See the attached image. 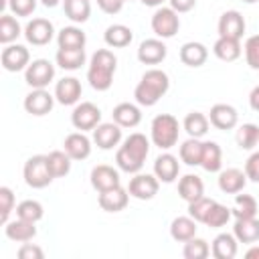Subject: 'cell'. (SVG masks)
Segmentation results:
<instances>
[{"mask_svg":"<svg viewBox=\"0 0 259 259\" xmlns=\"http://www.w3.org/2000/svg\"><path fill=\"white\" fill-rule=\"evenodd\" d=\"M210 253V247L204 239H198V237H192L184 243V249H182V255L186 259H206Z\"/></svg>","mask_w":259,"mask_h":259,"instance_id":"obj_44","label":"cell"},{"mask_svg":"<svg viewBox=\"0 0 259 259\" xmlns=\"http://www.w3.org/2000/svg\"><path fill=\"white\" fill-rule=\"evenodd\" d=\"M212 53L217 59L225 61V63H231V61H237L243 53L241 49V42L237 38H227V36H219L217 42L212 45Z\"/></svg>","mask_w":259,"mask_h":259,"instance_id":"obj_29","label":"cell"},{"mask_svg":"<svg viewBox=\"0 0 259 259\" xmlns=\"http://www.w3.org/2000/svg\"><path fill=\"white\" fill-rule=\"evenodd\" d=\"M170 237L178 243H186L188 239L196 237V221L188 214V217H176L170 223Z\"/></svg>","mask_w":259,"mask_h":259,"instance_id":"obj_31","label":"cell"},{"mask_svg":"<svg viewBox=\"0 0 259 259\" xmlns=\"http://www.w3.org/2000/svg\"><path fill=\"white\" fill-rule=\"evenodd\" d=\"M180 160L186 166H200L202 160V142L198 138H188L180 146Z\"/></svg>","mask_w":259,"mask_h":259,"instance_id":"obj_37","label":"cell"},{"mask_svg":"<svg viewBox=\"0 0 259 259\" xmlns=\"http://www.w3.org/2000/svg\"><path fill=\"white\" fill-rule=\"evenodd\" d=\"M63 150L71 156V160H85L91 154V140L83 132H73L65 138Z\"/></svg>","mask_w":259,"mask_h":259,"instance_id":"obj_21","label":"cell"},{"mask_svg":"<svg viewBox=\"0 0 259 259\" xmlns=\"http://www.w3.org/2000/svg\"><path fill=\"white\" fill-rule=\"evenodd\" d=\"M249 105H251L253 111H259V85L251 89V93H249Z\"/></svg>","mask_w":259,"mask_h":259,"instance_id":"obj_53","label":"cell"},{"mask_svg":"<svg viewBox=\"0 0 259 259\" xmlns=\"http://www.w3.org/2000/svg\"><path fill=\"white\" fill-rule=\"evenodd\" d=\"M40 2H42V4L47 6V8H55V6H57V4L61 2V0H40Z\"/></svg>","mask_w":259,"mask_h":259,"instance_id":"obj_56","label":"cell"},{"mask_svg":"<svg viewBox=\"0 0 259 259\" xmlns=\"http://www.w3.org/2000/svg\"><path fill=\"white\" fill-rule=\"evenodd\" d=\"M63 10H65V16L71 22H77V24L87 22L89 16H91L89 0H63Z\"/></svg>","mask_w":259,"mask_h":259,"instance_id":"obj_35","label":"cell"},{"mask_svg":"<svg viewBox=\"0 0 259 259\" xmlns=\"http://www.w3.org/2000/svg\"><path fill=\"white\" fill-rule=\"evenodd\" d=\"M22 176H24V182L30 186V188H45L53 182V172L49 168V162H47V156L42 154H36V156H30L26 162H24V168H22Z\"/></svg>","mask_w":259,"mask_h":259,"instance_id":"obj_5","label":"cell"},{"mask_svg":"<svg viewBox=\"0 0 259 259\" xmlns=\"http://www.w3.org/2000/svg\"><path fill=\"white\" fill-rule=\"evenodd\" d=\"M180 28V18L178 12L172 10L170 6H160L152 14V30L158 38H172Z\"/></svg>","mask_w":259,"mask_h":259,"instance_id":"obj_6","label":"cell"},{"mask_svg":"<svg viewBox=\"0 0 259 259\" xmlns=\"http://www.w3.org/2000/svg\"><path fill=\"white\" fill-rule=\"evenodd\" d=\"M170 89V79L168 75L162 71V69H150L142 75L140 83L136 85L134 89V97L140 105L144 107H152L156 105L164 95L166 91Z\"/></svg>","mask_w":259,"mask_h":259,"instance_id":"obj_2","label":"cell"},{"mask_svg":"<svg viewBox=\"0 0 259 259\" xmlns=\"http://www.w3.org/2000/svg\"><path fill=\"white\" fill-rule=\"evenodd\" d=\"M178 134H180V125L178 119L170 113H158L152 119L150 125V138L154 142V146H158L160 150H170L176 146L178 142Z\"/></svg>","mask_w":259,"mask_h":259,"instance_id":"obj_4","label":"cell"},{"mask_svg":"<svg viewBox=\"0 0 259 259\" xmlns=\"http://www.w3.org/2000/svg\"><path fill=\"white\" fill-rule=\"evenodd\" d=\"M249 259H253V257H259V247H251L247 253H245Z\"/></svg>","mask_w":259,"mask_h":259,"instance_id":"obj_55","label":"cell"},{"mask_svg":"<svg viewBox=\"0 0 259 259\" xmlns=\"http://www.w3.org/2000/svg\"><path fill=\"white\" fill-rule=\"evenodd\" d=\"M55 101H57L55 95H51L47 89H32V91L24 97V109H26V113L40 117V115L51 113Z\"/></svg>","mask_w":259,"mask_h":259,"instance_id":"obj_12","label":"cell"},{"mask_svg":"<svg viewBox=\"0 0 259 259\" xmlns=\"http://www.w3.org/2000/svg\"><path fill=\"white\" fill-rule=\"evenodd\" d=\"M125 0H97V6L105 12V14H117L123 8Z\"/></svg>","mask_w":259,"mask_h":259,"instance_id":"obj_51","label":"cell"},{"mask_svg":"<svg viewBox=\"0 0 259 259\" xmlns=\"http://www.w3.org/2000/svg\"><path fill=\"white\" fill-rule=\"evenodd\" d=\"M208 121L217 127V130H233L237 127V121H239V113L233 105L229 103H217L210 107V113H208Z\"/></svg>","mask_w":259,"mask_h":259,"instance_id":"obj_17","label":"cell"},{"mask_svg":"<svg viewBox=\"0 0 259 259\" xmlns=\"http://www.w3.org/2000/svg\"><path fill=\"white\" fill-rule=\"evenodd\" d=\"M24 36L32 47H45L55 36V26L47 18H32L24 26Z\"/></svg>","mask_w":259,"mask_h":259,"instance_id":"obj_10","label":"cell"},{"mask_svg":"<svg viewBox=\"0 0 259 259\" xmlns=\"http://www.w3.org/2000/svg\"><path fill=\"white\" fill-rule=\"evenodd\" d=\"M91 186L97 190V192H103V190H109V188H115V186H121L119 182V172L113 168V166H107V164H99L91 170Z\"/></svg>","mask_w":259,"mask_h":259,"instance_id":"obj_15","label":"cell"},{"mask_svg":"<svg viewBox=\"0 0 259 259\" xmlns=\"http://www.w3.org/2000/svg\"><path fill=\"white\" fill-rule=\"evenodd\" d=\"M148 152H150V140L144 134L134 132L123 140V146H119L115 154V164L119 170L127 174H138L144 168Z\"/></svg>","mask_w":259,"mask_h":259,"instance_id":"obj_1","label":"cell"},{"mask_svg":"<svg viewBox=\"0 0 259 259\" xmlns=\"http://www.w3.org/2000/svg\"><path fill=\"white\" fill-rule=\"evenodd\" d=\"M168 2H170V8L176 10L178 14L180 12H188V10H192L196 6V0H168Z\"/></svg>","mask_w":259,"mask_h":259,"instance_id":"obj_52","label":"cell"},{"mask_svg":"<svg viewBox=\"0 0 259 259\" xmlns=\"http://www.w3.org/2000/svg\"><path fill=\"white\" fill-rule=\"evenodd\" d=\"M160 188V180L156 178V174H134V178L130 180L127 192L130 196L138 198V200H152L158 194Z\"/></svg>","mask_w":259,"mask_h":259,"instance_id":"obj_9","label":"cell"},{"mask_svg":"<svg viewBox=\"0 0 259 259\" xmlns=\"http://www.w3.org/2000/svg\"><path fill=\"white\" fill-rule=\"evenodd\" d=\"M87 36L79 26H65L57 32L59 49H85Z\"/></svg>","mask_w":259,"mask_h":259,"instance_id":"obj_33","label":"cell"},{"mask_svg":"<svg viewBox=\"0 0 259 259\" xmlns=\"http://www.w3.org/2000/svg\"><path fill=\"white\" fill-rule=\"evenodd\" d=\"M233 235L237 237L239 243H247V245L257 243L259 241V221L255 217H251V219H235Z\"/></svg>","mask_w":259,"mask_h":259,"instance_id":"obj_25","label":"cell"},{"mask_svg":"<svg viewBox=\"0 0 259 259\" xmlns=\"http://www.w3.org/2000/svg\"><path fill=\"white\" fill-rule=\"evenodd\" d=\"M235 219H251L257 214V200L251 194H239L235 196V206L231 208Z\"/></svg>","mask_w":259,"mask_h":259,"instance_id":"obj_39","label":"cell"},{"mask_svg":"<svg viewBox=\"0 0 259 259\" xmlns=\"http://www.w3.org/2000/svg\"><path fill=\"white\" fill-rule=\"evenodd\" d=\"M0 221L2 225H6L10 221V212L14 210V194L8 186H2L0 188Z\"/></svg>","mask_w":259,"mask_h":259,"instance_id":"obj_47","label":"cell"},{"mask_svg":"<svg viewBox=\"0 0 259 259\" xmlns=\"http://www.w3.org/2000/svg\"><path fill=\"white\" fill-rule=\"evenodd\" d=\"M38 0H8V8L16 16H30L36 8Z\"/></svg>","mask_w":259,"mask_h":259,"instance_id":"obj_48","label":"cell"},{"mask_svg":"<svg viewBox=\"0 0 259 259\" xmlns=\"http://www.w3.org/2000/svg\"><path fill=\"white\" fill-rule=\"evenodd\" d=\"M237 243L239 241H237V237L233 233L217 235L214 241H212V247H210L212 257H217V259H233L237 255Z\"/></svg>","mask_w":259,"mask_h":259,"instance_id":"obj_32","label":"cell"},{"mask_svg":"<svg viewBox=\"0 0 259 259\" xmlns=\"http://www.w3.org/2000/svg\"><path fill=\"white\" fill-rule=\"evenodd\" d=\"M140 2H142L144 6H152V8H160V6H162V4L166 2V0H140Z\"/></svg>","mask_w":259,"mask_h":259,"instance_id":"obj_54","label":"cell"},{"mask_svg":"<svg viewBox=\"0 0 259 259\" xmlns=\"http://www.w3.org/2000/svg\"><path fill=\"white\" fill-rule=\"evenodd\" d=\"M85 49H59L55 55V61L65 71H77L85 65Z\"/></svg>","mask_w":259,"mask_h":259,"instance_id":"obj_30","label":"cell"},{"mask_svg":"<svg viewBox=\"0 0 259 259\" xmlns=\"http://www.w3.org/2000/svg\"><path fill=\"white\" fill-rule=\"evenodd\" d=\"M127 200H130V192L127 188H121V186H115V188H109V190H103L99 192V206L105 210V212H119L127 206Z\"/></svg>","mask_w":259,"mask_h":259,"instance_id":"obj_19","label":"cell"},{"mask_svg":"<svg viewBox=\"0 0 259 259\" xmlns=\"http://www.w3.org/2000/svg\"><path fill=\"white\" fill-rule=\"evenodd\" d=\"M20 32H22V28H20V24L14 16H10V14L0 16V42L12 45L20 36Z\"/></svg>","mask_w":259,"mask_h":259,"instance_id":"obj_41","label":"cell"},{"mask_svg":"<svg viewBox=\"0 0 259 259\" xmlns=\"http://www.w3.org/2000/svg\"><path fill=\"white\" fill-rule=\"evenodd\" d=\"M208 59V49L202 45V42H184L180 47V61L186 65V67H202Z\"/></svg>","mask_w":259,"mask_h":259,"instance_id":"obj_24","label":"cell"},{"mask_svg":"<svg viewBox=\"0 0 259 259\" xmlns=\"http://www.w3.org/2000/svg\"><path fill=\"white\" fill-rule=\"evenodd\" d=\"M117 59L109 49H99L93 53L87 69V81L95 91H107L113 83V73Z\"/></svg>","mask_w":259,"mask_h":259,"instance_id":"obj_3","label":"cell"},{"mask_svg":"<svg viewBox=\"0 0 259 259\" xmlns=\"http://www.w3.org/2000/svg\"><path fill=\"white\" fill-rule=\"evenodd\" d=\"M178 194L186 202H192V200L204 196V184H202L200 176H196V174H184L178 180Z\"/></svg>","mask_w":259,"mask_h":259,"instance_id":"obj_27","label":"cell"},{"mask_svg":"<svg viewBox=\"0 0 259 259\" xmlns=\"http://www.w3.org/2000/svg\"><path fill=\"white\" fill-rule=\"evenodd\" d=\"M231 217H233V210L229 206H225L221 202H214L210 212H208V217L204 219V225L210 227V229H221L231 221Z\"/></svg>","mask_w":259,"mask_h":259,"instance_id":"obj_43","label":"cell"},{"mask_svg":"<svg viewBox=\"0 0 259 259\" xmlns=\"http://www.w3.org/2000/svg\"><path fill=\"white\" fill-rule=\"evenodd\" d=\"M55 79V65L49 59H34L24 69V81L32 89H45Z\"/></svg>","mask_w":259,"mask_h":259,"instance_id":"obj_7","label":"cell"},{"mask_svg":"<svg viewBox=\"0 0 259 259\" xmlns=\"http://www.w3.org/2000/svg\"><path fill=\"white\" fill-rule=\"evenodd\" d=\"M208 117L204 115V113H200V111H190L186 117H184V121H182V127L186 130V134L190 136V138H202L206 132H208Z\"/></svg>","mask_w":259,"mask_h":259,"instance_id":"obj_36","label":"cell"},{"mask_svg":"<svg viewBox=\"0 0 259 259\" xmlns=\"http://www.w3.org/2000/svg\"><path fill=\"white\" fill-rule=\"evenodd\" d=\"M47 162L55 178H63L71 172V156L65 150H53L51 154H47Z\"/></svg>","mask_w":259,"mask_h":259,"instance_id":"obj_38","label":"cell"},{"mask_svg":"<svg viewBox=\"0 0 259 259\" xmlns=\"http://www.w3.org/2000/svg\"><path fill=\"white\" fill-rule=\"evenodd\" d=\"M235 140H237V146L241 150H253L259 144V127L255 123H243L237 130Z\"/></svg>","mask_w":259,"mask_h":259,"instance_id":"obj_42","label":"cell"},{"mask_svg":"<svg viewBox=\"0 0 259 259\" xmlns=\"http://www.w3.org/2000/svg\"><path fill=\"white\" fill-rule=\"evenodd\" d=\"M14 210H16V217H18V219H24V221H30V223H38V221L45 217L42 204H40L38 200H32V198L18 202Z\"/></svg>","mask_w":259,"mask_h":259,"instance_id":"obj_40","label":"cell"},{"mask_svg":"<svg viewBox=\"0 0 259 259\" xmlns=\"http://www.w3.org/2000/svg\"><path fill=\"white\" fill-rule=\"evenodd\" d=\"M243 32H245V18L239 10H227V12L221 14V18H219V36L241 40Z\"/></svg>","mask_w":259,"mask_h":259,"instance_id":"obj_13","label":"cell"},{"mask_svg":"<svg viewBox=\"0 0 259 259\" xmlns=\"http://www.w3.org/2000/svg\"><path fill=\"white\" fill-rule=\"evenodd\" d=\"M168 49L160 38H146L138 47V61L144 65H158L166 59Z\"/></svg>","mask_w":259,"mask_h":259,"instance_id":"obj_16","label":"cell"},{"mask_svg":"<svg viewBox=\"0 0 259 259\" xmlns=\"http://www.w3.org/2000/svg\"><path fill=\"white\" fill-rule=\"evenodd\" d=\"M132 38H134V32L125 24H111L103 32V40L111 49H123V47H127L132 42Z\"/></svg>","mask_w":259,"mask_h":259,"instance_id":"obj_28","label":"cell"},{"mask_svg":"<svg viewBox=\"0 0 259 259\" xmlns=\"http://www.w3.org/2000/svg\"><path fill=\"white\" fill-rule=\"evenodd\" d=\"M71 123L79 132H89V130L93 132L101 123V109L91 101L77 103L71 113Z\"/></svg>","mask_w":259,"mask_h":259,"instance_id":"obj_8","label":"cell"},{"mask_svg":"<svg viewBox=\"0 0 259 259\" xmlns=\"http://www.w3.org/2000/svg\"><path fill=\"white\" fill-rule=\"evenodd\" d=\"M178 172H180V164L176 156L164 152L154 160V174L160 182H166V184L174 182L178 178Z\"/></svg>","mask_w":259,"mask_h":259,"instance_id":"obj_20","label":"cell"},{"mask_svg":"<svg viewBox=\"0 0 259 259\" xmlns=\"http://www.w3.org/2000/svg\"><path fill=\"white\" fill-rule=\"evenodd\" d=\"M111 117H113V121H115L117 125H121V127H136V125L142 121V111H140L138 105L125 101V103H117V105L113 107Z\"/></svg>","mask_w":259,"mask_h":259,"instance_id":"obj_26","label":"cell"},{"mask_svg":"<svg viewBox=\"0 0 259 259\" xmlns=\"http://www.w3.org/2000/svg\"><path fill=\"white\" fill-rule=\"evenodd\" d=\"M245 184H247V174L239 168H227V170H221L219 174V188L227 194L241 192Z\"/></svg>","mask_w":259,"mask_h":259,"instance_id":"obj_23","label":"cell"},{"mask_svg":"<svg viewBox=\"0 0 259 259\" xmlns=\"http://www.w3.org/2000/svg\"><path fill=\"white\" fill-rule=\"evenodd\" d=\"M0 63H2V67L6 71L16 73V71H22V69H26L30 65V53L22 45H6L2 49Z\"/></svg>","mask_w":259,"mask_h":259,"instance_id":"obj_11","label":"cell"},{"mask_svg":"<svg viewBox=\"0 0 259 259\" xmlns=\"http://www.w3.org/2000/svg\"><path fill=\"white\" fill-rule=\"evenodd\" d=\"M245 61L251 69L259 71V34H253L245 40Z\"/></svg>","mask_w":259,"mask_h":259,"instance_id":"obj_46","label":"cell"},{"mask_svg":"<svg viewBox=\"0 0 259 259\" xmlns=\"http://www.w3.org/2000/svg\"><path fill=\"white\" fill-rule=\"evenodd\" d=\"M200 166L206 172H221L223 168V152L217 142H202V160Z\"/></svg>","mask_w":259,"mask_h":259,"instance_id":"obj_34","label":"cell"},{"mask_svg":"<svg viewBox=\"0 0 259 259\" xmlns=\"http://www.w3.org/2000/svg\"><path fill=\"white\" fill-rule=\"evenodd\" d=\"M18 257H20V259H42V257H45V251H42L38 245L22 243V247L18 249Z\"/></svg>","mask_w":259,"mask_h":259,"instance_id":"obj_50","label":"cell"},{"mask_svg":"<svg viewBox=\"0 0 259 259\" xmlns=\"http://www.w3.org/2000/svg\"><path fill=\"white\" fill-rule=\"evenodd\" d=\"M245 174L251 182H259V152H253L245 162Z\"/></svg>","mask_w":259,"mask_h":259,"instance_id":"obj_49","label":"cell"},{"mask_svg":"<svg viewBox=\"0 0 259 259\" xmlns=\"http://www.w3.org/2000/svg\"><path fill=\"white\" fill-rule=\"evenodd\" d=\"M243 2H247V4H255V2H259V0H243Z\"/></svg>","mask_w":259,"mask_h":259,"instance_id":"obj_57","label":"cell"},{"mask_svg":"<svg viewBox=\"0 0 259 259\" xmlns=\"http://www.w3.org/2000/svg\"><path fill=\"white\" fill-rule=\"evenodd\" d=\"M93 142L101 150L115 148L121 142V125H117L115 121H111V123H99L93 130Z\"/></svg>","mask_w":259,"mask_h":259,"instance_id":"obj_18","label":"cell"},{"mask_svg":"<svg viewBox=\"0 0 259 259\" xmlns=\"http://www.w3.org/2000/svg\"><path fill=\"white\" fill-rule=\"evenodd\" d=\"M36 223H30V221H24V219H14V221H8L4 225V233L10 241H16V243H28L36 237Z\"/></svg>","mask_w":259,"mask_h":259,"instance_id":"obj_22","label":"cell"},{"mask_svg":"<svg viewBox=\"0 0 259 259\" xmlns=\"http://www.w3.org/2000/svg\"><path fill=\"white\" fill-rule=\"evenodd\" d=\"M81 81L75 77H63L55 85V99L61 105H77L81 99Z\"/></svg>","mask_w":259,"mask_h":259,"instance_id":"obj_14","label":"cell"},{"mask_svg":"<svg viewBox=\"0 0 259 259\" xmlns=\"http://www.w3.org/2000/svg\"><path fill=\"white\" fill-rule=\"evenodd\" d=\"M214 202H217V200H212V198L200 196V198L188 202V214H190L196 223H204V219L208 217V212H210V208H212Z\"/></svg>","mask_w":259,"mask_h":259,"instance_id":"obj_45","label":"cell"}]
</instances>
